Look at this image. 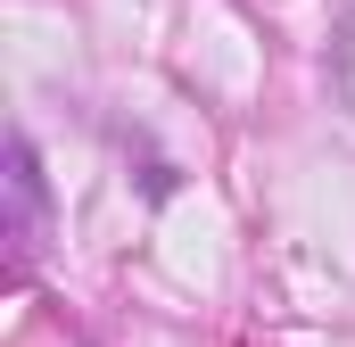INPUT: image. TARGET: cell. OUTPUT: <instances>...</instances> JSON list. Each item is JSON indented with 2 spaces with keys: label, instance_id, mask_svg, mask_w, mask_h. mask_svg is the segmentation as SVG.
Returning <instances> with one entry per match:
<instances>
[{
  "label": "cell",
  "instance_id": "cell-1",
  "mask_svg": "<svg viewBox=\"0 0 355 347\" xmlns=\"http://www.w3.org/2000/svg\"><path fill=\"white\" fill-rule=\"evenodd\" d=\"M42 215H50L42 158H33V141H25V133H8V257H17V273L33 264V248H42Z\"/></svg>",
  "mask_w": 355,
  "mask_h": 347
}]
</instances>
